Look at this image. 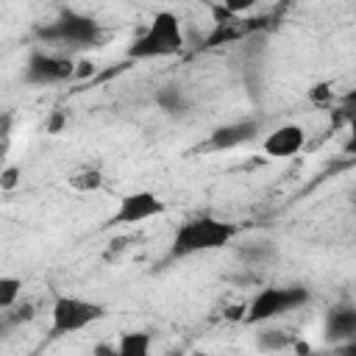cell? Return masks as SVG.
Masks as SVG:
<instances>
[{
  "label": "cell",
  "instance_id": "277c9868",
  "mask_svg": "<svg viewBox=\"0 0 356 356\" xmlns=\"http://www.w3.org/2000/svg\"><path fill=\"white\" fill-rule=\"evenodd\" d=\"M306 303H309V289L300 286V284L264 286L245 303V317L242 320L248 325H261V323H270L281 314H289V312H295Z\"/></svg>",
  "mask_w": 356,
  "mask_h": 356
},
{
  "label": "cell",
  "instance_id": "7402d4cb",
  "mask_svg": "<svg viewBox=\"0 0 356 356\" xmlns=\"http://www.w3.org/2000/svg\"><path fill=\"white\" fill-rule=\"evenodd\" d=\"M8 125H11V114H3V120H0V136L8 134Z\"/></svg>",
  "mask_w": 356,
  "mask_h": 356
},
{
  "label": "cell",
  "instance_id": "9c48e42d",
  "mask_svg": "<svg viewBox=\"0 0 356 356\" xmlns=\"http://www.w3.org/2000/svg\"><path fill=\"white\" fill-rule=\"evenodd\" d=\"M303 147H306V131L298 122H284V125L273 128L261 142V150L270 159H292Z\"/></svg>",
  "mask_w": 356,
  "mask_h": 356
},
{
  "label": "cell",
  "instance_id": "ffe728a7",
  "mask_svg": "<svg viewBox=\"0 0 356 356\" xmlns=\"http://www.w3.org/2000/svg\"><path fill=\"white\" fill-rule=\"evenodd\" d=\"M337 95H334V86L331 83H317V86H312V92H309V100L312 103H331Z\"/></svg>",
  "mask_w": 356,
  "mask_h": 356
},
{
  "label": "cell",
  "instance_id": "4fadbf2b",
  "mask_svg": "<svg viewBox=\"0 0 356 356\" xmlns=\"http://www.w3.org/2000/svg\"><path fill=\"white\" fill-rule=\"evenodd\" d=\"M264 328L256 334V348L259 350H270V353H278V350H289L295 334L286 331V328H275V325H267L261 323Z\"/></svg>",
  "mask_w": 356,
  "mask_h": 356
},
{
  "label": "cell",
  "instance_id": "9a60e30c",
  "mask_svg": "<svg viewBox=\"0 0 356 356\" xmlns=\"http://www.w3.org/2000/svg\"><path fill=\"white\" fill-rule=\"evenodd\" d=\"M67 181H70V186H72L75 192H97L106 178H103V172H100L97 167H83V170L72 172Z\"/></svg>",
  "mask_w": 356,
  "mask_h": 356
},
{
  "label": "cell",
  "instance_id": "52a82bcc",
  "mask_svg": "<svg viewBox=\"0 0 356 356\" xmlns=\"http://www.w3.org/2000/svg\"><path fill=\"white\" fill-rule=\"evenodd\" d=\"M167 211L164 200L150 192V189H139V192H128L120 197L117 209L111 211V217L106 220L111 228H120V225H139V222H147L153 217H161Z\"/></svg>",
  "mask_w": 356,
  "mask_h": 356
},
{
  "label": "cell",
  "instance_id": "2e32d148",
  "mask_svg": "<svg viewBox=\"0 0 356 356\" xmlns=\"http://www.w3.org/2000/svg\"><path fill=\"white\" fill-rule=\"evenodd\" d=\"M22 295V278L19 275H0V314L14 309Z\"/></svg>",
  "mask_w": 356,
  "mask_h": 356
},
{
  "label": "cell",
  "instance_id": "6da1fadb",
  "mask_svg": "<svg viewBox=\"0 0 356 356\" xmlns=\"http://www.w3.org/2000/svg\"><path fill=\"white\" fill-rule=\"evenodd\" d=\"M236 234H239V228L228 220H220V217H211V214L189 217L172 234L170 256L172 259H186V256H195V253L220 250V248H228L236 239Z\"/></svg>",
  "mask_w": 356,
  "mask_h": 356
},
{
  "label": "cell",
  "instance_id": "7c38bea8",
  "mask_svg": "<svg viewBox=\"0 0 356 356\" xmlns=\"http://www.w3.org/2000/svg\"><path fill=\"white\" fill-rule=\"evenodd\" d=\"M153 100H156V106L164 111V114H170V117H181V114H186L189 111V95L184 92V86H178V83H164V86H159L156 89V95H153Z\"/></svg>",
  "mask_w": 356,
  "mask_h": 356
},
{
  "label": "cell",
  "instance_id": "8fae6325",
  "mask_svg": "<svg viewBox=\"0 0 356 356\" xmlns=\"http://www.w3.org/2000/svg\"><path fill=\"white\" fill-rule=\"evenodd\" d=\"M236 259L245 267H267L278 259V245L273 239H250L236 248Z\"/></svg>",
  "mask_w": 356,
  "mask_h": 356
},
{
  "label": "cell",
  "instance_id": "7a4b0ae2",
  "mask_svg": "<svg viewBox=\"0 0 356 356\" xmlns=\"http://www.w3.org/2000/svg\"><path fill=\"white\" fill-rule=\"evenodd\" d=\"M103 36H106L103 25L95 17L75 11V8H64V11H58V17L53 22L36 28V39L50 47H58V50L97 47L103 42Z\"/></svg>",
  "mask_w": 356,
  "mask_h": 356
},
{
  "label": "cell",
  "instance_id": "e0dca14e",
  "mask_svg": "<svg viewBox=\"0 0 356 356\" xmlns=\"http://www.w3.org/2000/svg\"><path fill=\"white\" fill-rule=\"evenodd\" d=\"M19 178H22V167L19 164H8L0 170V189L3 192H11L19 186Z\"/></svg>",
  "mask_w": 356,
  "mask_h": 356
},
{
  "label": "cell",
  "instance_id": "3957f363",
  "mask_svg": "<svg viewBox=\"0 0 356 356\" xmlns=\"http://www.w3.org/2000/svg\"><path fill=\"white\" fill-rule=\"evenodd\" d=\"M186 39H184V28L178 14L172 11H156L153 19L147 22L145 31H139V36H134V42L128 44L125 56L134 61H147V58H172L184 50Z\"/></svg>",
  "mask_w": 356,
  "mask_h": 356
},
{
  "label": "cell",
  "instance_id": "ba28073f",
  "mask_svg": "<svg viewBox=\"0 0 356 356\" xmlns=\"http://www.w3.org/2000/svg\"><path fill=\"white\" fill-rule=\"evenodd\" d=\"M259 136V120L253 117H245V120H234V122H225V125H217L203 150H214V153H222V150H234V147H242L248 142H253Z\"/></svg>",
  "mask_w": 356,
  "mask_h": 356
},
{
  "label": "cell",
  "instance_id": "603a6c76",
  "mask_svg": "<svg viewBox=\"0 0 356 356\" xmlns=\"http://www.w3.org/2000/svg\"><path fill=\"white\" fill-rule=\"evenodd\" d=\"M284 3H289V0H284Z\"/></svg>",
  "mask_w": 356,
  "mask_h": 356
},
{
  "label": "cell",
  "instance_id": "30bf717a",
  "mask_svg": "<svg viewBox=\"0 0 356 356\" xmlns=\"http://www.w3.org/2000/svg\"><path fill=\"white\" fill-rule=\"evenodd\" d=\"M323 337L331 345L353 342L356 339V309L350 303H342V306L328 309V314L323 320Z\"/></svg>",
  "mask_w": 356,
  "mask_h": 356
},
{
  "label": "cell",
  "instance_id": "44dd1931",
  "mask_svg": "<svg viewBox=\"0 0 356 356\" xmlns=\"http://www.w3.org/2000/svg\"><path fill=\"white\" fill-rule=\"evenodd\" d=\"M95 72V64L92 61H75V75L72 78H86Z\"/></svg>",
  "mask_w": 356,
  "mask_h": 356
},
{
  "label": "cell",
  "instance_id": "5bb4252c",
  "mask_svg": "<svg viewBox=\"0 0 356 356\" xmlns=\"http://www.w3.org/2000/svg\"><path fill=\"white\" fill-rule=\"evenodd\" d=\"M150 345H153L150 334H145V331H125V334H120L114 348H117V356H147Z\"/></svg>",
  "mask_w": 356,
  "mask_h": 356
},
{
  "label": "cell",
  "instance_id": "8992f818",
  "mask_svg": "<svg viewBox=\"0 0 356 356\" xmlns=\"http://www.w3.org/2000/svg\"><path fill=\"white\" fill-rule=\"evenodd\" d=\"M75 75V61L64 53H47V50H31L22 67V81L31 86H56L67 83Z\"/></svg>",
  "mask_w": 356,
  "mask_h": 356
},
{
  "label": "cell",
  "instance_id": "5b68a950",
  "mask_svg": "<svg viewBox=\"0 0 356 356\" xmlns=\"http://www.w3.org/2000/svg\"><path fill=\"white\" fill-rule=\"evenodd\" d=\"M106 314V306L97 300L75 298V295H56L50 306V337H64L89 328Z\"/></svg>",
  "mask_w": 356,
  "mask_h": 356
},
{
  "label": "cell",
  "instance_id": "d6986e66",
  "mask_svg": "<svg viewBox=\"0 0 356 356\" xmlns=\"http://www.w3.org/2000/svg\"><path fill=\"white\" fill-rule=\"evenodd\" d=\"M64 128H67V111H64V108L50 111V117H47V122H44V131H47V134H61Z\"/></svg>",
  "mask_w": 356,
  "mask_h": 356
},
{
  "label": "cell",
  "instance_id": "ac0fdd59",
  "mask_svg": "<svg viewBox=\"0 0 356 356\" xmlns=\"http://www.w3.org/2000/svg\"><path fill=\"white\" fill-rule=\"evenodd\" d=\"M228 14H234V17H242V14H248V11H253L261 0H217Z\"/></svg>",
  "mask_w": 356,
  "mask_h": 356
}]
</instances>
